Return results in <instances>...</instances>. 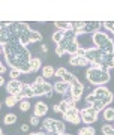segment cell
<instances>
[{
    "label": "cell",
    "instance_id": "cell-1",
    "mask_svg": "<svg viewBox=\"0 0 114 135\" xmlns=\"http://www.w3.org/2000/svg\"><path fill=\"white\" fill-rule=\"evenodd\" d=\"M3 54H5L6 63H9L12 69H17L21 74H28L30 71V60H32V54L27 50V47L21 45L17 41L5 44L3 47Z\"/></svg>",
    "mask_w": 114,
    "mask_h": 135
},
{
    "label": "cell",
    "instance_id": "cell-2",
    "mask_svg": "<svg viewBox=\"0 0 114 135\" xmlns=\"http://www.w3.org/2000/svg\"><path fill=\"white\" fill-rule=\"evenodd\" d=\"M113 98H114L113 92H110L107 87L99 86V87H96L90 95H87L86 102L89 104V107H93L95 110L104 111L113 102Z\"/></svg>",
    "mask_w": 114,
    "mask_h": 135
},
{
    "label": "cell",
    "instance_id": "cell-3",
    "mask_svg": "<svg viewBox=\"0 0 114 135\" xmlns=\"http://www.w3.org/2000/svg\"><path fill=\"white\" fill-rule=\"evenodd\" d=\"M86 59L92 68H102L107 71H111L114 68V54H105L98 48H87Z\"/></svg>",
    "mask_w": 114,
    "mask_h": 135
},
{
    "label": "cell",
    "instance_id": "cell-4",
    "mask_svg": "<svg viewBox=\"0 0 114 135\" xmlns=\"http://www.w3.org/2000/svg\"><path fill=\"white\" fill-rule=\"evenodd\" d=\"M80 48V45H78V41H77V35L74 33V30H68L65 32V36L60 42L57 44L56 47V54L59 57H62L63 54H71L72 56H75L77 51Z\"/></svg>",
    "mask_w": 114,
    "mask_h": 135
},
{
    "label": "cell",
    "instance_id": "cell-5",
    "mask_svg": "<svg viewBox=\"0 0 114 135\" xmlns=\"http://www.w3.org/2000/svg\"><path fill=\"white\" fill-rule=\"evenodd\" d=\"M86 77H87V81L93 84V86H104L111 80L110 71L102 69V68H92V66L87 69Z\"/></svg>",
    "mask_w": 114,
    "mask_h": 135
},
{
    "label": "cell",
    "instance_id": "cell-6",
    "mask_svg": "<svg viewBox=\"0 0 114 135\" xmlns=\"http://www.w3.org/2000/svg\"><path fill=\"white\" fill-rule=\"evenodd\" d=\"M11 29H12V36H14V41L20 42L21 45L24 47H27L28 42V35H30V27H28L27 23H21V21H14L12 26H11Z\"/></svg>",
    "mask_w": 114,
    "mask_h": 135
},
{
    "label": "cell",
    "instance_id": "cell-7",
    "mask_svg": "<svg viewBox=\"0 0 114 135\" xmlns=\"http://www.w3.org/2000/svg\"><path fill=\"white\" fill-rule=\"evenodd\" d=\"M93 44L95 48L101 50L105 54H114V42L113 39H110V36L104 32H96L93 33Z\"/></svg>",
    "mask_w": 114,
    "mask_h": 135
},
{
    "label": "cell",
    "instance_id": "cell-8",
    "mask_svg": "<svg viewBox=\"0 0 114 135\" xmlns=\"http://www.w3.org/2000/svg\"><path fill=\"white\" fill-rule=\"evenodd\" d=\"M42 128L53 135H65L66 134V126H65V123L62 120L51 119V117L50 119H45L42 122Z\"/></svg>",
    "mask_w": 114,
    "mask_h": 135
},
{
    "label": "cell",
    "instance_id": "cell-9",
    "mask_svg": "<svg viewBox=\"0 0 114 135\" xmlns=\"http://www.w3.org/2000/svg\"><path fill=\"white\" fill-rule=\"evenodd\" d=\"M80 116H81V120L90 125V123H95L98 120V116H99V111L95 110L93 107H86L83 110H80Z\"/></svg>",
    "mask_w": 114,
    "mask_h": 135
},
{
    "label": "cell",
    "instance_id": "cell-10",
    "mask_svg": "<svg viewBox=\"0 0 114 135\" xmlns=\"http://www.w3.org/2000/svg\"><path fill=\"white\" fill-rule=\"evenodd\" d=\"M102 27V21H84V26L83 29L77 30L74 33L78 36V35H84V33H96L99 32V29Z\"/></svg>",
    "mask_w": 114,
    "mask_h": 135
},
{
    "label": "cell",
    "instance_id": "cell-11",
    "mask_svg": "<svg viewBox=\"0 0 114 135\" xmlns=\"http://www.w3.org/2000/svg\"><path fill=\"white\" fill-rule=\"evenodd\" d=\"M69 90H71L74 99L78 102V101L81 99V95H83V92H84V86H83V83H81L80 80L75 77L74 80H72V83L69 84Z\"/></svg>",
    "mask_w": 114,
    "mask_h": 135
},
{
    "label": "cell",
    "instance_id": "cell-12",
    "mask_svg": "<svg viewBox=\"0 0 114 135\" xmlns=\"http://www.w3.org/2000/svg\"><path fill=\"white\" fill-rule=\"evenodd\" d=\"M63 120L69 122L72 125H78L81 122V116H80V110L78 108H69V110L63 114Z\"/></svg>",
    "mask_w": 114,
    "mask_h": 135
},
{
    "label": "cell",
    "instance_id": "cell-13",
    "mask_svg": "<svg viewBox=\"0 0 114 135\" xmlns=\"http://www.w3.org/2000/svg\"><path fill=\"white\" fill-rule=\"evenodd\" d=\"M45 78L41 75V77H38L36 80H35L33 84H30L32 86V90H33L35 96H42V95H45Z\"/></svg>",
    "mask_w": 114,
    "mask_h": 135
},
{
    "label": "cell",
    "instance_id": "cell-14",
    "mask_svg": "<svg viewBox=\"0 0 114 135\" xmlns=\"http://www.w3.org/2000/svg\"><path fill=\"white\" fill-rule=\"evenodd\" d=\"M21 84H23V83H20L18 80H11V81L6 84V90H8L9 95L17 96V95L21 92Z\"/></svg>",
    "mask_w": 114,
    "mask_h": 135
},
{
    "label": "cell",
    "instance_id": "cell-15",
    "mask_svg": "<svg viewBox=\"0 0 114 135\" xmlns=\"http://www.w3.org/2000/svg\"><path fill=\"white\" fill-rule=\"evenodd\" d=\"M53 87H54V92H57L59 95H65V93L69 90V84L65 83L63 80H57V81L53 84Z\"/></svg>",
    "mask_w": 114,
    "mask_h": 135
},
{
    "label": "cell",
    "instance_id": "cell-16",
    "mask_svg": "<svg viewBox=\"0 0 114 135\" xmlns=\"http://www.w3.org/2000/svg\"><path fill=\"white\" fill-rule=\"evenodd\" d=\"M48 111V105L45 104V102H36L35 104V111H33V116L36 117H42L47 114Z\"/></svg>",
    "mask_w": 114,
    "mask_h": 135
},
{
    "label": "cell",
    "instance_id": "cell-17",
    "mask_svg": "<svg viewBox=\"0 0 114 135\" xmlns=\"http://www.w3.org/2000/svg\"><path fill=\"white\" fill-rule=\"evenodd\" d=\"M69 63H71L72 66H87L89 65V60L86 57H80V56H72Z\"/></svg>",
    "mask_w": 114,
    "mask_h": 135
},
{
    "label": "cell",
    "instance_id": "cell-18",
    "mask_svg": "<svg viewBox=\"0 0 114 135\" xmlns=\"http://www.w3.org/2000/svg\"><path fill=\"white\" fill-rule=\"evenodd\" d=\"M21 95H23L24 96V99H26V98H33L35 96V93H33V90H32V86H30V84H27V83H23V84H21Z\"/></svg>",
    "mask_w": 114,
    "mask_h": 135
},
{
    "label": "cell",
    "instance_id": "cell-19",
    "mask_svg": "<svg viewBox=\"0 0 114 135\" xmlns=\"http://www.w3.org/2000/svg\"><path fill=\"white\" fill-rule=\"evenodd\" d=\"M54 27H57V30L68 32V30H72V23H69V21H54Z\"/></svg>",
    "mask_w": 114,
    "mask_h": 135
},
{
    "label": "cell",
    "instance_id": "cell-20",
    "mask_svg": "<svg viewBox=\"0 0 114 135\" xmlns=\"http://www.w3.org/2000/svg\"><path fill=\"white\" fill-rule=\"evenodd\" d=\"M53 110L56 111V113L65 114V113L69 110V105H68V102H66V101H62V102H59V104H56V105L53 107Z\"/></svg>",
    "mask_w": 114,
    "mask_h": 135
},
{
    "label": "cell",
    "instance_id": "cell-21",
    "mask_svg": "<svg viewBox=\"0 0 114 135\" xmlns=\"http://www.w3.org/2000/svg\"><path fill=\"white\" fill-rule=\"evenodd\" d=\"M39 69H41V59L32 57V60H30V71L32 72H38Z\"/></svg>",
    "mask_w": 114,
    "mask_h": 135
},
{
    "label": "cell",
    "instance_id": "cell-22",
    "mask_svg": "<svg viewBox=\"0 0 114 135\" xmlns=\"http://www.w3.org/2000/svg\"><path fill=\"white\" fill-rule=\"evenodd\" d=\"M102 116H104V120L107 122H113L114 120V108H105L104 111H102Z\"/></svg>",
    "mask_w": 114,
    "mask_h": 135
},
{
    "label": "cell",
    "instance_id": "cell-23",
    "mask_svg": "<svg viewBox=\"0 0 114 135\" xmlns=\"http://www.w3.org/2000/svg\"><path fill=\"white\" fill-rule=\"evenodd\" d=\"M41 39H42V35L39 33V32H36V30H32L30 35H28V42L30 44H36V42H39Z\"/></svg>",
    "mask_w": 114,
    "mask_h": 135
},
{
    "label": "cell",
    "instance_id": "cell-24",
    "mask_svg": "<svg viewBox=\"0 0 114 135\" xmlns=\"http://www.w3.org/2000/svg\"><path fill=\"white\" fill-rule=\"evenodd\" d=\"M54 72H56V69L53 66H45L42 69V77L44 78H51V77H54Z\"/></svg>",
    "mask_w": 114,
    "mask_h": 135
},
{
    "label": "cell",
    "instance_id": "cell-25",
    "mask_svg": "<svg viewBox=\"0 0 114 135\" xmlns=\"http://www.w3.org/2000/svg\"><path fill=\"white\" fill-rule=\"evenodd\" d=\"M95 134H96V131L92 126H86V128H81L78 131V135H95Z\"/></svg>",
    "mask_w": 114,
    "mask_h": 135
},
{
    "label": "cell",
    "instance_id": "cell-26",
    "mask_svg": "<svg viewBox=\"0 0 114 135\" xmlns=\"http://www.w3.org/2000/svg\"><path fill=\"white\" fill-rule=\"evenodd\" d=\"M15 122H17V116H15V114H6L5 116V119H3V123H5V125H14Z\"/></svg>",
    "mask_w": 114,
    "mask_h": 135
},
{
    "label": "cell",
    "instance_id": "cell-27",
    "mask_svg": "<svg viewBox=\"0 0 114 135\" xmlns=\"http://www.w3.org/2000/svg\"><path fill=\"white\" fill-rule=\"evenodd\" d=\"M63 36H65V32H62V30H57L56 33H53V41H54L56 44H59L63 39Z\"/></svg>",
    "mask_w": 114,
    "mask_h": 135
},
{
    "label": "cell",
    "instance_id": "cell-28",
    "mask_svg": "<svg viewBox=\"0 0 114 135\" xmlns=\"http://www.w3.org/2000/svg\"><path fill=\"white\" fill-rule=\"evenodd\" d=\"M102 134H104V135H114V126L104 125V126H102Z\"/></svg>",
    "mask_w": 114,
    "mask_h": 135
},
{
    "label": "cell",
    "instance_id": "cell-29",
    "mask_svg": "<svg viewBox=\"0 0 114 135\" xmlns=\"http://www.w3.org/2000/svg\"><path fill=\"white\" fill-rule=\"evenodd\" d=\"M17 102H18V101H17V98H15V96H12V95H9V96L6 98L5 104H6V105H8V107H9V108H11V107L17 105Z\"/></svg>",
    "mask_w": 114,
    "mask_h": 135
},
{
    "label": "cell",
    "instance_id": "cell-30",
    "mask_svg": "<svg viewBox=\"0 0 114 135\" xmlns=\"http://www.w3.org/2000/svg\"><path fill=\"white\" fill-rule=\"evenodd\" d=\"M53 92H54V87H53V84H50V83H45V96H47V98H51V96H53Z\"/></svg>",
    "mask_w": 114,
    "mask_h": 135
},
{
    "label": "cell",
    "instance_id": "cell-31",
    "mask_svg": "<svg viewBox=\"0 0 114 135\" xmlns=\"http://www.w3.org/2000/svg\"><path fill=\"white\" fill-rule=\"evenodd\" d=\"M30 107H32V105H30V102L26 101V99L20 102V111H28V110H30Z\"/></svg>",
    "mask_w": 114,
    "mask_h": 135
},
{
    "label": "cell",
    "instance_id": "cell-32",
    "mask_svg": "<svg viewBox=\"0 0 114 135\" xmlns=\"http://www.w3.org/2000/svg\"><path fill=\"white\" fill-rule=\"evenodd\" d=\"M66 72H68L66 68H59L56 72H54V77H57V80H62V77H63Z\"/></svg>",
    "mask_w": 114,
    "mask_h": 135
},
{
    "label": "cell",
    "instance_id": "cell-33",
    "mask_svg": "<svg viewBox=\"0 0 114 135\" xmlns=\"http://www.w3.org/2000/svg\"><path fill=\"white\" fill-rule=\"evenodd\" d=\"M74 78H75V75H74V74H71V72H66V74H65V75L62 77V80H63L65 83H68V84H71Z\"/></svg>",
    "mask_w": 114,
    "mask_h": 135
},
{
    "label": "cell",
    "instance_id": "cell-34",
    "mask_svg": "<svg viewBox=\"0 0 114 135\" xmlns=\"http://www.w3.org/2000/svg\"><path fill=\"white\" fill-rule=\"evenodd\" d=\"M20 75H21V72H20V71H17V69H11V72H9L11 80H18Z\"/></svg>",
    "mask_w": 114,
    "mask_h": 135
},
{
    "label": "cell",
    "instance_id": "cell-35",
    "mask_svg": "<svg viewBox=\"0 0 114 135\" xmlns=\"http://www.w3.org/2000/svg\"><path fill=\"white\" fill-rule=\"evenodd\" d=\"M102 26L107 27L108 30H111V32L114 33V21H102Z\"/></svg>",
    "mask_w": 114,
    "mask_h": 135
},
{
    "label": "cell",
    "instance_id": "cell-36",
    "mask_svg": "<svg viewBox=\"0 0 114 135\" xmlns=\"http://www.w3.org/2000/svg\"><path fill=\"white\" fill-rule=\"evenodd\" d=\"M86 53H87V48H83V47H80L75 56H80V57H86Z\"/></svg>",
    "mask_w": 114,
    "mask_h": 135
},
{
    "label": "cell",
    "instance_id": "cell-37",
    "mask_svg": "<svg viewBox=\"0 0 114 135\" xmlns=\"http://www.w3.org/2000/svg\"><path fill=\"white\" fill-rule=\"evenodd\" d=\"M30 125L38 126V125H39V117H36V116H32V117H30Z\"/></svg>",
    "mask_w": 114,
    "mask_h": 135
},
{
    "label": "cell",
    "instance_id": "cell-38",
    "mask_svg": "<svg viewBox=\"0 0 114 135\" xmlns=\"http://www.w3.org/2000/svg\"><path fill=\"white\" fill-rule=\"evenodd\" d=\"M5 72H6V66L0 62V75H2V74H5Z\"/></svg>",
    "mask_w": 114,
    "mask_h": 135
},
{
    "label": "cell",
    "instance_id": "cell-39",
    "mask_svg": "<svg viewBox=\"0 0 114 135\" xmlns=\"http://www.w3.org/2000/svg\"><path fill=\"white\" fill-rule=\"evenodd\" d=\"M28 129H30L28 125H23V126H21V131H23V132H28Z\"/></svg>",
    "mask_w": 114,
    "mask_h": 135
},
{
    "label": "cell",
    "instance_id": "cell-40",
    "mask_svg": "<svg viewBox=\"0 0 114 135\" xmlns=\"http://www.w3.org/2000/svg\"><path fill=\"white\" fill-rule=\"evenodd\" d=\"M5 86V78H3V75H0V87Z\"/></svg>",
    "mask_w": 114,
    "mask_h": 135
},
{
    "label": "cell",
    "instance_id": "cell-41",
    "mask_svg": "<svg viewBox=\"0 0 114 135\" xmlns=\"http://www.w3.org/2000/svg\"><path fill=\"white\" fill-rule=\"evenodd\" d=\"M41 51H42V53H47V51H48V47H47V45H42V47H41Z\"/></svg>",
    "mask_w": 114,
    "mask_h": 135
},
{
    "label": "cell",
    "instance_id": "cell-42",
    "mask_svg": "<svg viewBox=\"0 0 114 135\" xmlns=\"http://www.w3.org/2000/svg\"><path fill=\"white\" fill-rule=\"evenodd\" d=\"M0 135H5L3 134V131H2V128H0Z\"/></svg>",
    "mask_w": 114,
    "mask_h": 135
},
{
    "label": "cell",
    "instance_id": "cell-43",
    "mask_svg": "<svg viewBox=\"0 0 114 135\" xmlns=\"http://www.w3.org/2000/svg\"><path fill=\"white\" fill-rule=\"evenodd\" d=\"M2 53H3V50H2V47H0V54H2Z\"/></svg>",
    "mask_w": 114,
    "mask_h": 135
},
{
    "label": "cell",
    "instance_id": "cell-44",
    "mask_svg": "<svg viewBox=\"0 0 114 135\" xmlns=\"http://www.w3.org/2000/svg\"><path fill=\"white\" fill-rule=\"evenodd\" d=\"M0 107H2V104H0Z\"/></svg>",
    "mask_w": 114,
    "mask_h": 135
}]
</instances>
